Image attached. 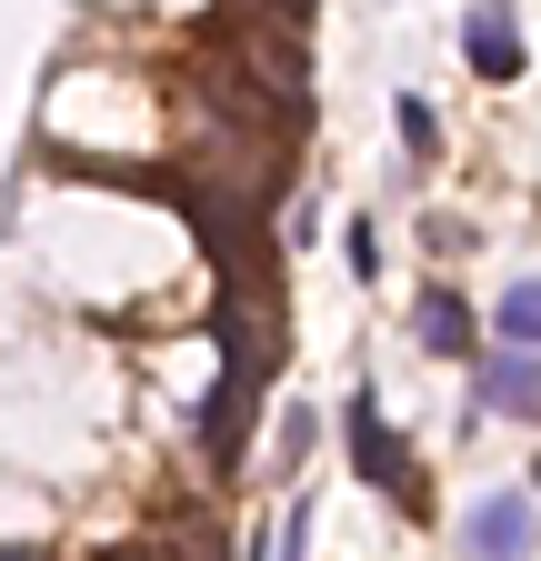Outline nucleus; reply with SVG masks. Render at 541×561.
Returning a JSON list of instances; mask_svg holds the SVG:
<instances>
[{
	"mask_svg": "<svg viewBox=\"0 0 541 561\" xmlns=\"http://www.w3.org/2000/svg\"><path fill=\"white\" fill-rule=\"evenodd\" d=\"M461 561H531V491H482L461 522H451Z\"/></svg>",
	"mask_w": 541,
	"mask_h": 561,
	"instance_id": "1",
	"label": "nucleus"
},
{
	"mask_svg": "<svg viewBox=\"0 0 541 561\" xmlns=\"http://www.w3.org/2000/svg\"><path fill=\"white\" fill-rule=\"evenodd\" d=\"M352 461H361V481H381V491H401V502H412V451L391 442V421H381L371 381L352 391Z\"/></svg>",
	"mask_w": 541,
	"mask_h": 561,
	"instance_id": "2",
	"label": "nucleus"
},
{
	"mask_svg": "<svg viewBox=\"0 0 541 561\" xmlns=\"http://www.w3.org/2000/svg\"><path fill=\"white\" fill-rule=\"evenodd\" d=\"M482 411L541 421V362H531V351H492V362H482Z\"/></svg>",
	"mask_w": 541,
	"mask_h": 561,
	"instance_id": "3",
	"label": "nucleus"
},
{
	"mask_svg": "<svg viewBox=\"0 0 541 561\" xmlns=\"http://www.w3.org/2000/svg\"><path fill=\"white\" fill-rule=\"evenodd\" d=\"M461 50H471L482 81H521V31H511L502 11H471V21H461Z\"/></svg>",
	"mask_w": 541,
	"mask_h": 561,
	"instance_id": "4",
	"label": "nucleus"
},
{
	"mask_svg": "<svg viewBox=\"0 0 541 561\" xmlns=\"http://www.w3.org/2000/svg\"><path fill=\"white\" fill-rule=\"evenodd\" d=\"M492 331H502V351H531V362H541V280H511Z\"/></svg>",
	"mask_w": 541,
	"mask_h": 561,
	"instance_id": "5",
	"label": "nucleus"
},
{
	"mask_svg": "<svg viewBox=\"0 0 541 561\" xmlns=\"http://www.w3.org/2000/svg\"><path fill=\"white\" fill-rule=\"evenodd\" d=\"M422 351H471V311H461V291H422Z\"/></svg>",
	"mask_w": 541,
	"mask_h": 561,
	"instance_id": "6",
	"label": "nucleus"
},
{
	"mask_svg": "<svg viewBox=\"0 0 541 561\" xmlns=\"http://www.w3.org/2000/svg\"><path fill=\"white\" fill-rule=\"evenodd\" d=\"M401 140H412V151H431V140H441V130H431V101H401Z\"/></svg>",
	"mask_w": 541,
	"mask_h": 561,
	"instance_id": "7",
	"label": "nucleus"
},
{
	"mask_svg": "<svg viewBox=\"0 0 541 561\" xmlns=\"http://www.w3.org/2000/svg\"><path fill=\"white\" fill-rule=\"evenodd\" d=\"M0 561H41V551H0Z\"/></svg>",
	"mask_w": 541,
	"mask_h": 561,
	"instance_id": "8",
	"label": "nucleus"
}]
</instances>
